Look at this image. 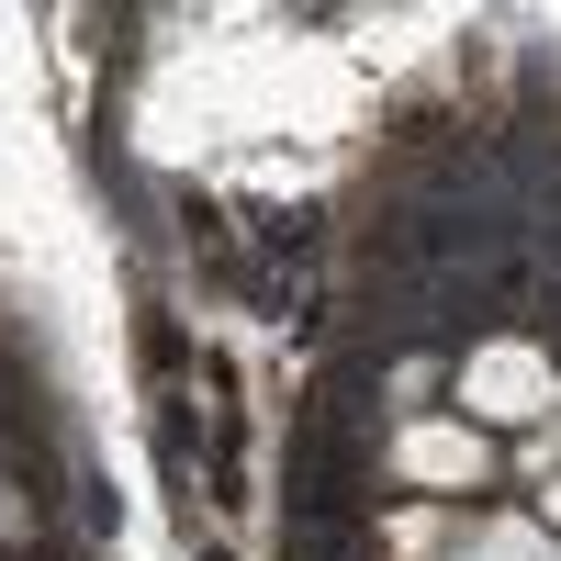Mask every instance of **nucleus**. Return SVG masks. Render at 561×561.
Wrapping results in <instances>:
<instances>
[{
	"mask_svg": "<svg viewBox=\"0 0 561 561\" xmlns=\"http://www.w3.org/2000/svg\"><path fill=\"white\" fill-rule=\"evenodd\" d=\"M460 404L483 415V427H550V404H561V359L528 348V337H494L460 359Z\"/></svg>",
	"mask_w": 561,
	"mask_h": 561,
	"instance_id": "nucleus-1",
	"label": "nucleus"
},
{
	"mask_svg": "<svg viewBox=\"0 0 561 561\" xmlns=\"http://www.w3.org/2000/svg\"><path fill=\"white\" fill-rule=\"evenodd\" d=\"M393 472L427 483V494H460V483L494 472V449H483V427H438V415H415V427L393 438Z\"/></svg>",
	"mask_w": 561,
	"mask_h": 561,
	"instance_id": "nucleus-2",
	"label": "nucleus"
},
{
	"mask_svg": "<svg viewBox=\"0 0 561 561\" xmlns=\"http://www.w3.org/2000/svg\"><path fill=\"white\" fill-rule=\"evenodd\" d=\"M460 561H561V539L539 517H472L460 528Z\"/></svg>",
	"mask_w": 561,
	"mask_h": 561,
	"instance_id": "nucleus-3",
	"label": "nucleus"
},
{
	"mask_svg": "<svg viewBox=\"0 0 561 561\" xmlns=\"http://www.w3.org/2000/svg\"><path fill=\"white\" fill-rule=\"evenodd\" d=\"M528 460H539V483H550V472H561V427H539V449H528Z\"/></svg>",
	"mask_w": 561,
	"mask_h": 561,
	"instance_id": "nucleus-4",
	"label": "nucleus"
},
{
	"mask_svg": "<svg viewBox=\"0 0 561 561\" xmlns=\"http://www.w3.org/2000/svg\"><path fill=\"white\" fill-rule=\"evenodd\" d=\"M539 528H550V539H561V483H550V505H539Z\"/></svg>",
	"mask_w": 561,
	"mask_h": 561,
	"instance_id": "nucleus-5",
	"label": "nucleus"
}]
</instances>
